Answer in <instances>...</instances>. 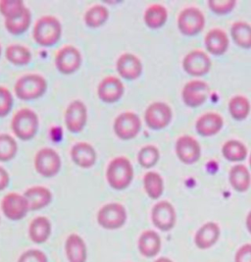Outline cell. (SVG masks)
Listing matches in <instances>:
<instances>
[{"label": "cell", "instance_id": "cell-1", "mask_svg": "<svg viewBox=\"0 0 251 262\" xmlns=\"http://www.w3.org/2000/svg\"><path fill=\"white\" fill-rule=\"evenodd\" d=\"M132 179L133 167L127 157L118 156L109 162L106 169V180L112 189L123 191L131 185Z\"/></svg>", "mask_w": 251, "mask_h": 262}, {"label": "cell", "instance_id": "cell-2", "mask_svg": "<svg viewBox=\"0 0 251 262\" xmlns=\"http://www.w3.org/2000/svg\"><path fill=\"white\" fill-rule=\"evenodd\" d=\"M62 26L59 20L51 15L40 17L33 30V37L36 43L41 47H52L61 38Z\"/></svg>", "mask_w": 251, "mask_h": 262}, {"label": "cell", "instance_id": "cell-3", "mask_svg": "<svg viewBox=\"0 0 251 262\" xmlns=\"http://www.w3.org/2000/svg\"><path fill=\"white\" fill-rule=\"evenodd\" d=\"M48 90L45 78L39 74H26L14 85L15 95L23 100H33L43 96Z\"/></svg>", "mask_w": 251, "mask_h": 262}, {"label": "cell", "instance_id": "cell-4", "mask_svg": "<svg viewBox=\"0 0 251 262\" xmlns=\"http://www.w3.org/2000/svg\"><path fill=\"white\" fill-rule=\"evenodd\" d=\"M38 126V116L30 108H21L18 110L11 121L13 133L22 141L32 140L37 133Z\"/></svg>", "mask_w": 251, "mask_h": 262}, {"label": "cell", "instance_id": "cell-5", "mask_svg": "<svg viewBox=\"0 0 251 262\" xmlns=\"http://www.w3.org/2000/svg\"><path fill=\"white\" fill-rule=\"evenodd\" d=\"M128 219L126 207L119 203L103 205L97 212V223L105 230H118L124 226Z\"/></svg>", "mask_w": 251, "mask_h": 262}, {"label": "cell", "instance_id": "cell-6", "mask_svg": "<svg viewBox=\"0 0 251 262\" xmlns=\"http://www.w3.org/2000/svg\"><path fill=\"white\" fill-rule=\"evenodd\" d=\"M34 164L36 172L40 176L51 178L59 173L62 161L59 154L55 149L51 147H43L35 155Z\"/></svg>", "mask_w": 251, "mask_h": 262}, {"label": "cell", "instance_id": "cell-7", "mask_svg": "<svg viewBox=\"0 0 251 262\" xmlns=\"http://www.w3.org/2000/svg\"><path fill=\"white\" fill-rule=\"evenodd\" d=\"M113 129L116 136L121 140H132L141 131L142 121L138 114L131 111H126L115 118Z\"/></svg>", "mask_w": 251, "mask_h": 262}, {"label": "cell", "instance_id": "cell-8", "mask_svg": "<svg viewBox=\"0 0 251 262\" xmlns=\"http://www.w3.org/2000/svg\"><path fill=\"white\" fill-rule=\"evenodd\" d=\"M1 210L9 220L19 221L25 218L31 209L24 194L9 192L1 201Z\"/></svg>", "mask_w": 251, "mask_h": 262}, {"label": "cell", "instance_id": "cell-9", "mask_svg": "<svg viewBox=\"0 0 251 262\" xmlns=\"http://www.w3.org/2000/svg\"><path fill=\"white\" fill-rule=\"evenodd\" d=\"M82 62L83 57L80 50L70 45L59 49L55 56V66L57 70L65 75H70L78 71Z\"/></svg>", "mask_w": 251, "mask_h": 262}, {"label": "cell", "instance_id": "cell-10", "mask_svg": "<svg viewBox=\"0 0 251 262\" xmlns=\"http://www.w3.org/2000/svg\"><path fill=\"white\" fill-rule=\"evenodd\" d=\"M173 117L172 109L165 102L156 101L146 108L144 120L146 125L153 130H161L167 127Z\"/></svg>", "mask_w": 251, "mask_h": 262}, {"label": "cell", "instance_id": "cell-11", "mask_svg": "<svg viewBox=\"0 0 251 262\" xmlns=\"http://www.w3.org/2000/svg\"><path fill=\"white\" fill-rule=\"evenodd\" d=\"M205 25L203 13L198 8L189 7L179 13L178 17L179 30L187 36H194L201 32Z\"/></svg>", "mask_w": 251, "mask_h": 262}, {"label": "cell", "instance_id": "cell-12", "mask_svg": "<svg viewBox=\"0 0 251 262\" xmlns=\"http://www.w3.org/2000/svg\"><path fill=\"white\" fill-rule=\"evenodd\" d=\"M64 122L71 133L77 134L84 130L87 122V108L84 101L80 99L73 100L65 110Z\"/></svg>", "mask_w": 251, "mask_h": 262}, {"label": "cell", "instance_id": "cell-13", "mask_svg": "<svg viewBox=\"0 0 251 262\" xmlns=\"http://www.w3.org/2000/svg\"><path fill=\"white\" fill-rule=\"evenodd\" d=\"M177 215L175 207L167 201L156 203L151 210V221L153 225L163 231L168 232L176 225Z\"/></svg>", "mask_w": 251, "mask_h": 262}, {"label": "cell", "instance_id": "cell-14", "mask_svg": "<svg viewBox=\"0 0 251 262\" xmlns=\"http://www.w3.org/2000/svg\"><path fill=\"white\" fill-rule=\"evenodd\" d=\"M210 94V88L208 83L201 80H193L186 83L181 96L184 102L190 107H197L207 100Z\"/></svg>", "mask_w": 251, "mask_h": 262}, {"label": "cell", "instance_id": "cell-15", "mask_svg": "<svg viewBox=\"0 0 251 262\" xmlns=\"http://www.w3.org/2000/svg\"><path fill=\"white\" fill-rule=\"evenodd\" d=\"M212 62L202 50H192L182 60L185 71L192 76H203L210 70Z\"/></svg>", "mask_w": 251, "mask_h": 262}, {"label": "cell", "instance_id": "cell-16", "mask_svg": "<svg viewBox=\"0 0 251 262\" xmlns=\"http://www.w3.org/2000/svg\"><path fill=\"white\" fill-rule=\"evenodd\" d=\"M125 86L119 78L108 76L101 80L97 86L98 97L106 103H114L124 95Z\"/></svg>", "mask_w": 251, "mask_h": 262}, {"label": "cell", "instance_id": "cell-17", "mask_svg": "<svg viewBox=\"0 0 251 262\" xmlns=\"http://www.w3.org/2000/svg\"><path fill=\"white\" fill-rule=\"evenodd\" d=\"M176 152L180 161L192 164L199 160L201 148L199 143L191 136H181L176 143Z\"/></svg>", "mask_w": 251, "mask_h": 262}, {"label": "cell", "instance_id": "cell-18", "mask_svg": "<svg viewBox=\"0 0 251 262\" xmlns=\"http://www.w3.org/2000/svg\"><path fill=\"white\" fill-rule=\"evenodd\" d=\"M116 68L120 76L125 80H135L143 73V63L132 53H123L116 62Z\"/></svg>", "mask_w": 251, "mask_h": 262}, {"label": "cell", "instance_id": "cell-19", "mask_svg": "<svg viewBox=\"0 0 251 262\" xmlns=\"http://www.w3.org/2000/svg\"><path fill=\"white\" fill-rule=\"evenodd\" d=\"M73 162L81 168H90L96 164L97 154L90 143L79 142L75 143L70 151Z\"/></svg>", "mask_w": 251, "mask_h": 262}, {"label": "cell", "instance_id": "cell-20", "mask_svg": "<svg viewBox=\"0 0 251 262\" xmlns=\"http://www.w3.org/2000/svg\"><path fill=\"white\" fill-rule=\"evenodd\" d=\"M65 253L69 262L87 261V248L84 238L71 234L65 241Z\"/></svg>", "mask_w": 251, "mask_h": 262}, {"label": "cell", "instance_id": "cell-21", "mask_svg": "<svg viewBox=\"0 0 251 262\" xmlns=\"http://www.w3.org/2000/svg\"><path fill=\"white\" fill-rule=\"evenodd\" d=\"M221 235V230L215 222H207L198 229L194 236V244L200 250L213 247Z\"/></svg>", "mask_w": 251, "mask_h": 262}, {"label": "cell", "instance_id": "cell-22", "mask_svg": "<svg viewBox=\"0 0 251 262\" xmlns=\"http://www.w3.org/2000/svg\"><path fill=\"white\" fill-rule=\"evenodd\" d=\"M162 247V241L159 234L153 230H146L142 233L138 241L140 253L147 258L156 256Z\"/></svg>", "mask_w": 251, "mask_h": 262}, {"label": "cell", "instance_id": "cell-23", "mask_svg": "<svg viewBox=\"0 0 251 262\" xmlns=\"http://www.w3.org/2000/svg\"><path fill=\"white\" fill-rule=\"evenodd\" d=\"M51 233L52 225L50 220L45 216H37L30 223L29 237L35 244H44L50 238Z\"/></svg>", "mask_w": 251, "mask_h": 262}, {"label": "cell", "instance_id": "cell-24", "mask_svg": "<svg viewBox=\"0 0 251 262\" xmlns=\"http://www.w3.org/2000/svg\"><path fill=\"white\" fill-rule=\"evenodd\" d=\"M24 195L30 203V209L40 210L48 206L52 202V192L43 186H35L25 191Z\"/></svg>", "mask_w": 251, "mask_h": 262}, {"label": "cell", "instance_id": "cell-25", "mask_svg": "<svg viewBox=\"0 0 251 262\" xmlns=\"http://www.w3.org/2000/svg\"><path fill=\"white\" fill-rule=\"evenodd\" d=\"M224 120L221 115L214 112H208L201 115L195 123L196 132L204 136L209 137L216 135L218 132L223 128Z\"/></svg>", "mask_w": 251, "mask_h": 262}, {"label": "cell", "instance_id": "cell-26", "mask_svg": "<svg viewBox=\"0 0 251 262\" xmlns=\"http://www.w3.org/2000/svg\"><path fill=\"white\" fill-rule=\"evenodd\" d=\"M205 47L207 50L214 55H222L229 48V37L226 32L221 29L210 30L204 38Z\"/></svg>", "mask_w": 251, "mask_h": 262}, {"label": "cell", "instance_id": "cell-27", "mask_svg": "<svg viewBox=\"0 0 251 262\" xmlns=\"http://www.w3.org/2000/svg\"><path fill=\"white\" fill-rule=\"evenodd\" d=\"M229 180L232 187L239 192H244L250 187L251 176L249 170L242 164L232 167L229 173Z\"/></svg>", "mask_w": 251, "mask_h": 262}, {"label": "cell", "instance_id": "cell-28", "mask_svg": "<svg viewBox=\"0 0 251 262\" xmlns=\"http://www.w3.org/2000/svg\"><path fill=\"white\" fill-rule=\"evenodd\" d=\"M168 11L161 4H152L144 12V23L151 29H158L166 23Z\"/></svg>", "mask_w": 251, "mask_h": 262}, {"label": "cell", "instance_id": "cell-29", "mask_svg": "<svg viewBox=\"0 0 251 262\" xmlns=\"http://www.w3.org/2000/svg\"><path fill=\"white\" fill-rule=\"evenodd\" d=\"M144 190L147 195L152 199H159L164 191V182L161 175L154 171L147 172L144 177Z\"/></svg>", "mask_w": 251, "mask_h": 262}, {"label": "cell", "instance_id": "cell-30", "mask_svg": "<svg viewBox=\"0 0 251 262\" xmlns=\"http://www.w3.org/2000/svg\"><path fill=\"white\" fill-rule=\"evenodd\" d=\"M5 56L9 62L17 66L27 65L32 61V52L22 45H10L5 50Z\"/></svg>", "mask_w": 251, "mask_h": 262}, {"label": "cell", "instance_id": "cell-31", "mask_svg": "<svg viewBox=\"0 0 251 262\" xmlns=\"http://www.w3.org/2000/svg\"><path fill=\"white\" fill-rule=\"evenodd\" d=\"M109 18V11L104 5L96 4L86 10L84 23L89 28H98L104 24Z\"/></svg>", "mask_w": 251, "mask_h": 262}, {"label": "cell", "instance_id": "cell-32", "mask_svg": "<svg viewBox=\"0 0 251 262\" xmlns=\"http://www.w3.org/2000/svg\"><path fill=\"white\" fill-rule=\"evenodd\" d=\"M235 42L243 48H251V26L246 22L239 21L234 23L231 29Z\"/></svg>", "mask_w": 251, "mask_h": 262}, {"label": "cell", "instance_id": "cell-33", "mask_svg": "<svg viewBox=\"0 0 251 262\" xmlns=\"http://www.w3.org/2000/svg\"><path fill=\"white\" fill-rule=\"evenodd\" d=\"M32 23V13L31 10L27 7L25 12L18 18L13 20H5V28L6 30L15 36L21 35L25 33L30 25Z\"/></svg>", "mask_w": 251, "mask_h": 262}, {"label": "cell", "instance_id": "cell-34", "mask_svg": "<svg viewBox=\"0 0 251 262\" xmlns=\"http://www.w3.org/2000/svg\"><path fill=\"white\" fill-rule=\"evenodd\" d=\"M229 110L235 119H245L250 112L249 100L245 96H234L229 102Z\"/></svg>", "mask_w": 251, "mask_h": 262}, {"label": "cell", "instance_id": "cell-35", "mask_svg": "<svg viewBox=\"0 0 251 262\" xmlns=\"http://www.w3.org/2000/svg\"><path fill=\"white\" fill-rule=\"evenodd\" d=\"M222 152L230 161H240L246 157L247 148L241 142L231 140L224 143Z\"/></svg>", "mask_w": 251, "mask_h": 262}, {"label": "cell", "instance_id": "cell-36", "mask_svg": "<svg viewBox=\"0 0 251 262\" xmlns=\"http://www.w3.org/2000/svg\"><path fill=\"white\" fill-rule=\"evenodd\" d=\"M27 9L23 0H0V13L5 20H13L20 17Z\"/></svg>", "mask_w": 251, "mask_h": 262}, {"label": "cell", "instance_id": "cell-37", "mask_svg": "<svg viewBox=\"0 0 251 262\" xmlns=\"http://www.w3.org/2000/svg\"><path fill=\"white\" fill-rule=\"evenodd\" d=\"M18 152V143L12 136L0 134V161L6 162L13 159Z\"/></svg>", "mask_w": 251, "mask_h": 262}, {"label": "cell", "instance_id": "cell-38", "mask_svg": "<svg viewBox=\"0 0 251 262\" xmlns=\"http://www.w3.org/2000/svg\"><path fill=\"white\" fill-rule=\"evenodd\" d=\"M160 158L159 149L155 145L148 144L142 147L138 154V161L140 165L144 168H151L154 166Z\"/></svg>", "mask_w": 251, "mask_h": 262}, {"label": "cell", "instance_id": "cell-39", "mask_svg": "<svg viewBox=\"0 0 251 262\" xmlns=\"http://www.w3.org/2000/svg\"><path fill=\"white\" fill-rule=\"evenodd\" d=\"M14 98L11 92L3 85H0V117L7 116L13 107Z\"/></svg>", "mask_w": 251, "mask_h": 262}, {"label": "cell", "instance_id": "cell-40", "mask_svg": "<svg viewBox=\"0 0 251 262\" xmlns=\"http://www.w3.org/2000/svg\"><path fill=\"white\" fill-rule=\"evenodd\" d=\"M236 0H209L208 5L212 11L217 14H227L236 6Z\"/></svg>", "mask_w": 251, "mask_h": 262}, {"label": "cell", "instance_id": "cell-41", "mask_svg": "<svg viewBox=\"0 0 251 262\" xmlns=\"http://www.w3.org/2000/svg\"><path fill=\"white\" fill-rule=\"evenodd\" d=\"M18 262H48V258L42 250L33 249L23 252Z\"/></svg>", "mask_w": 251, "mask_h": 262}, {"label": "cell", "instance_id": "cell-42", "mask_svg": "<svg viewBox=\"0 0 251 262\" xmlns=\"http://www.w3.org/2000/svg\"><path fill=\"white\" fill-rule=\"evenodd\" d=\"M235 262H251V244H245L239 248L235 255Z\"/></svg>", "mask_w": 251, "mask_h": 262}, {"label": "cell", "instance_id": "cell-43", "mask_svg": "<svg viewBox=\"0 0 251 262\" xmlns=\"http://www.w3.org/2000/svg\"><path fill=\"white\" fill-rule=\"evenodd\" d=\"M10 183V176L6 169L0 166V191L5 190Z\"/></svg>", "mask_w": 251, "mask_h": 262}, {"label": "cell", "instance_id": "cell-44", "mask_svg": "<svg viewBox=\"0 0 251 262\" xmlns=\"http://www.w3.org/2000/svg\"><path fill=\"white\" fill-rule=\"evenodd\" d=\"M58 133H62V130H61V128H58V127H54V128H52L51 130H50V138L54 141V142H58L61 140V138L58 137Z\"/></svg>", "mask_w": 251, "mask_h": 262}, {"label": "cell", "instance_id": "cell-45", "mask_svg": "<svg viewBox=\"0 0 251 262\" xmlns=\"http://www.w3.org/2000/svg\"><path fill=\"white\" fill-rule=\"evenodd\" d=\"M246 228L248 230V232L251 234V211L246 217Z\"/></svg>", "mask_w": 251, "mask_h": 262}, {"label": "cell", "instance_id": "cell-46", "mask_svg": "<svg viewBox=\"0 0 251 262\" xmlns=\"http://www.w3.org/2000/svg\"><path fill=\"white\" fill-rule=\"evenodd\" d=\"M154 262H174L173 260H171L170 258H168V257H160V258H158V259H156Z\"/></svg>", "mask_w": 251, "mask_h": 262}, {"label": "cell", "instance_id": "cell-47", "mask_svg": "<svg viewBox=\"0 0 251 262\" xmlns=\"http://www.w3.org/2000/svg\"><path fill=\"white\" fill-rule=\"evenodd\" d=\"M1 52H2V48H1V45H0V55H1Z\"/></svg>", "mask_w": 251, "mask_h": 262}, {"label": "cell", "instance_id": "cell-48", "mask_svg": "<svg viewBox=\"0 0 251 262\" xmlns=\"http://www.w3.org/2000/svg\"><path fill=\"white\" fill-rule=\"evenodd\" d=\"M249 164H250V166H251V155H250V158H249Z\"/></svg>", "mask_w": 251, "mask_h": 262}]
</instances>
